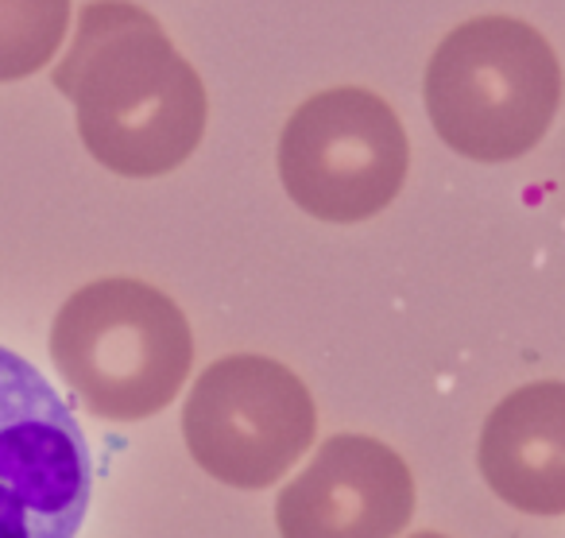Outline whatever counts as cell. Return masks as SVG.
<instances>
[{"label":"cell","instance_id":"cell-1","mask_svg":"<svg viewBox=\"0 0 565 538\" xmlns=\"http://www.w3.org/2000/svg\"><path fill=\"white\" fill-rule=\"evenodd\" d=\"M51 78L71 97L86 151L113 175H171L205 136L202 78L132 0H89Z\"/></svg>","mask_w":565,"mask_h":538},{"label":"cell","instance_id":"cell-2","mask_svg":"<svg viewBox=\"0 0 565 538\" xmlns=\"http://www.w3.org/2000/svg\"><path fill=\"white\" fill-rule=\"evenodd\" d=\"M51 360L94 419L143 422L182 391L194 368V334L167 291L113 275L58 306Z\"/></svg>","mask_w":565,"mask_h":538},{"label":"cell","instance_id":"cell-3","mask_svg":"<svg viewBox=\"0 0 565 538\" xmlns=\"http://www.w3.org/2000/svg\"><path fill=\"white\" fill-rule=\"evenodd\" d=\"M423 97L446 148L477 163H508L539 148L554 125L562 66L539 28L477 17L438 43Z\"/></svg>","mask_w":565,"mask_h":538},{"label":"cell","instance_id":"cell-4","mask_svg":"<svg viewBox=\"0 0 565 538\" xmlns=\"http://www.w3.org/2000/svg\"><path fill=\"white\" fill-rule=\"evenodd\" d=\"M411 144L395 109L361 86L322 89L302 102L279 136L282 190L302 213L356 225L399 198Z\"/></svg>","mask_w":565,"mask_h":538},{"label":"cell","instance_id":"cell-5","mask_svg":"<svg viewBox=\"0 0 565 538\" xmlns=\"http://www.w3.org/2000/svg\"><path fill=\"white\" fill-rule=\"evenodd\" d=\"M318 407L287 365L259 352L213 360L182 407L186 450L213 481L259 492L315 445Z\"/></svg>","mask_w":565,"mask_h":538},{"label":"cell","instance_id":"cell-6","mask_svg":"<svg viewBox=\"0 0 565 538\" xmlns=\"http://www.w3.org/2000/svg\"><path fill=\"white\" fill-rule=\"evenodd\" d=\"M94 499V453L66 399L0 345V538H74Z\"/></svg>","mask_w":565,"mask_h":538},{"label":"cell","instance_id":"cell-7","mask_svg":"<svg viewBox=\"0 0 565 538\" xmlns=\"http://www.w3.org/2000/svg\"><path fill=\"white\" fill-rule=\"evenodd\" d=\"M415 515L411 465L369 434H333L275 499L282 538H399Z\"/></svg>","mask_w":565,"mask_h":538},{"label":"cell","instance_id":"cell-8","mask_svg":"<svg viewBox=\"0 0 565 538\" xmlns=\"http://www.w3.org/2000/svg\"><path fill=\"white\" fill-rule=\"evenodd\" d=\"M477 465L523 515H565V380L523 383L484 419Z\"/></svg>","mask_w":565,"mask_h":538},{"label":"cell","instance_id":"cell-9","mask_svg":"<svg viewBox=\"0 0 565 538\" xmlns=\"http://www.w3.org/2000/svg\"><path fill=\"white\" fill-rule=\"evenodd\" d=\"M71 0H0V82L40 74L71 32Z\"/></svg>","mask_w":565,"mask_h":538},{"label":"cell","instance_id":"cell-10","mask_svg":"<svg viewBox=\"0 0 565 538\" xmlns=\"http://www.w3.org/2000/svg\"><path fill=\"white\" fill-rule=\"evenodd\" d=\"M411 538H446V535H438V530H415Z\"/></svg>","mask_w":565,"mask_h":538}]
</instances>
